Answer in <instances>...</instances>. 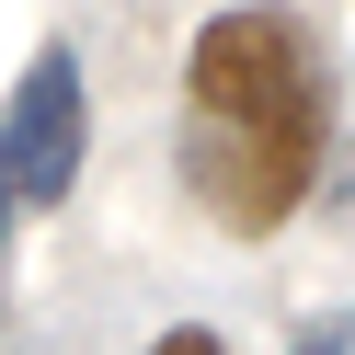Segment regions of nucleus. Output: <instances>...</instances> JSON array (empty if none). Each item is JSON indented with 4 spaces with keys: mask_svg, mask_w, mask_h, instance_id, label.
<instances>
[{
    "mask_svg": "<svg viewBox=\"0 0 355 355\" xmlns=\"http://www.w3.org/2000/svg\"><path fill=\"white\" fill-rule=\"evenodd\" d=\"M321 138H332V69L309 46L298 12L252 0L218 12L184 58V184L218 230L263 241L298 218V195L321 184Z\"/></svg>",
    "mask_w": 355,
    "mask_h": 355,
    "instance_id": "1",
    "label": "nucleus"
},
{
    "mask_svg": "<svg viewBox=\"0 0 355 355\" xmlns=\"http://www.w3.org/2000/svg\"><path fill=\"white\" fill-rule=\"evenodd\" d=\"M80 126H92L80 58L46 46L24 80H12V103H0V195H12V207H58V195L80 184Z\"/></svg>",
    "mask_w": 355,
    "mask_h": 355,
    "instance_id": "2",
    "label": "nucleus"
},
{
    "mask_svg": "<svg viewBox=\"0 0 355 355\" xmlns=\"http://www.w3.org/2000/svg\"><path fill=\"white\" fill-rule=\"evenodd\" d=\"M286 355H355V309H344V321H321V332H298Z\"/></svg>",
    "mask_w": 355,
    "mask_h": 355,
    "instance_id": "3",
    "label": "nucleus"
},
{
    "mask_svg": "<svg viewBox=\"0 0 355 355\" xmlns=\"http://www.w3.org/2000/svg\"><path fill=\"white\" fill-rule=\"evenodd\" d=\"M149 355H230V344H218V332H161Z\"/></svg>",
    "mask_w": 355,
    "mask_h": 355,
    "instance_id": "4",
    "label": "nucleus"
},
{
    "mask_svg": "<svg viewBox=\"0 0 355 355\" xmlns=\"http://www.w3.org/2000/svg\"><path fill=\"white\" fill-rule=\"evenodd\" d=\"M0 230H12V195H0Z\"/></svg>",
    "mask_w": 355,
    "mask_h": 355,
    "instance_id": "5",
    "label": "nucleus"
}]
</instances>
